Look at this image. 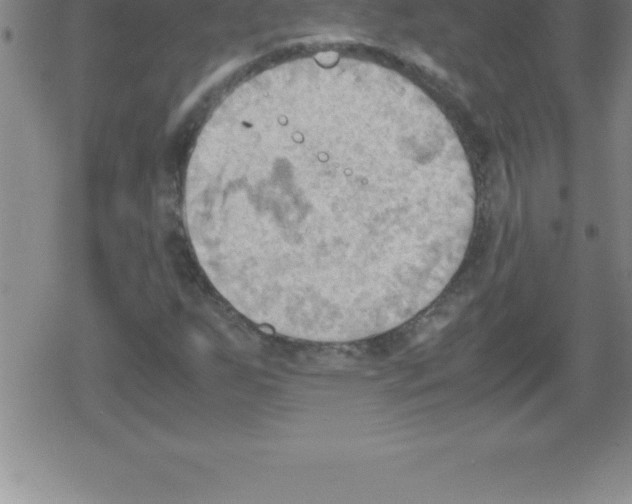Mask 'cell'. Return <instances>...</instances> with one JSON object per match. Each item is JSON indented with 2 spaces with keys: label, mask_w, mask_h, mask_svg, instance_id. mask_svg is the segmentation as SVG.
<instances>
[{
  "label": "cell",
  "mask_w": 632,
  "mask_h": 504,
  "mask_svg": "<svg viewBox=\"0 0 632 504\" xmlns=\"http://www.w3.org/2000/svg\"><path fill=\"white\" fill-rule=\"evenodd\" d=\"M228 139L193 247L216 291L260 327L302 340L359 335L404 307L420 267L417 186L399 147Z\"/></svg>",
  "instance_id": "6da1fadb"
}]
</instances>
